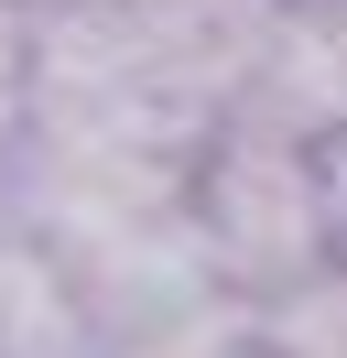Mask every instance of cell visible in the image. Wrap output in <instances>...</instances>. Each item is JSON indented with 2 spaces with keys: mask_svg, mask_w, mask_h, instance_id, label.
I'll list each match as a JSON object with an SVG mask.
<instances>
[{
  "mask_svg": "<svg viewBox=\"0 0 347 358\" xmlns=\"http://www.w3.org/2000/svg\"><path fill=\"white\" fill-rule=\"evenodd\" d=\"M185 228L206 250V271L239 304H271L304 271L337 261V228H325V174L315 141L271 131V120H217L185 163Z\"/></svg>",
  "mask_w": 347,
  "mask_h": 358,
  "instance_id": "cell-1",
  "label": "cell"
},
{
  "mask_svg": "<svg viewBox=\"0 0 347 358\" xmlns=\"http://www.w3.org/2000/svg\"><path fill=\"white\" fill-rule=\"evenodd\" d=\"M315 174H325V228H337V261H347V120L315 141Z\"/></svg>",
  "mask_w": 347,
  "mask_h": 358,
  "instance_id": "cell-2",
  "label": "cell"
},
{
  "mask_svg": "<svg viewBox=\"0 0 347 358\" xmlns=\"http://www.w3.org/2000/svg\"><path fill=\"white\" fill-rule=\"evenodd\" d=\"M337 11H347V0H337Z\"/></svg>",
  "mask_w": 347,
  "mask_h": 358,
  "instance_id": "cell-3",
  "label": "cell"
}]
</instances>
